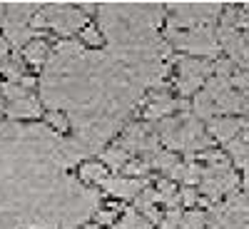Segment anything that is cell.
Listing matches in <instances>:
<instances>
[{"label":"cell","mask_w":249,"mask_h":229,"mask_svg":"<svg viewBox=\"0 0 249 229\" xmlns=\"http://www.w3.org/2000/svg\"><path fill=\"white\" fill-rule=\"evenodd\" d=\"M88 157L75 140L43 124L0 122V229H68L85 222L97 197L68 167Z\"/></svg>","instance_id":"cell-1"},{"label":"cell","mask_w":249,"mask_h":229,"mask_svg":"<svg viewBox=\"0 0 249 229\" xmlns=\"http://www.w3.org/2000/svg\"><path fill=\"white\" fill-rule=\"evenodd\" d=\"M35 28H50L60 35H72L85 28V13L70 5H45L33 18V30Z\"/></svg>","instance_id":"cell-2"},{"label":"cell","mask_w":249,"mask_h":229,"mask_svg":"<svg viewBox=\"0 0 249 229\" xmlns=\"http://www.w3.org/2000/svg\"><path fill=\"white\" fill-rule=\"evenodd\" d=\"M179 88H182V95H190L195 88H199L204 77L210 75V68L204 62H197V60H182L179 65Z\"/></svg>","instance_id":"cell-3"},{"label":"cell","mask_w":249,"mask_h":229,"mask_svg":"<svg viewBox=\"0 0 249 229\" xmlns=\"http://www.w3.org/2000/svg\"><path fill=\"white\" fill-rule=\"evenodd\" d=\"M5 112L13 120H30V117H37L40 115V102H37L35 95H28V97H20V100L8 102Z\"/></svg>","instance_id":"cell-4"},{"label":"cell","mask_w":249,"mask_h":229,"mask_svg":"<svg viewBox=\"0 0 249 229\" xmlns=\"http://www.w3.org/2000/svg\"><path fill=\"white\" fill-rule=\"evenodd\" d=\"M100 184L105 187V192H110V194H115V197H124V199L135 197V194L140 192V187H142V182H137V179H124V177H105Z\"/></svg>","instance_id":"cell-5"},{"label":"cell","mask_w":249,"mask_h":229,"mask_svg":"<svg viewBox=\"0 0 249 229\" xmlns=\"http://www.w3.org/2000/svg\"><path fill=\"white\" fill-rule=\"evenodd\" d=\"M23 57L30 62V65H43L50 57V48L45 40H30V43L23 48Z\"/></svg>","instance_id":"cell-6"},{"label":"cell","mask_w":249,"mask_h":229,"mask_svg":"<svg viewBox=\"0 0 249 229\" xmlns=\"http://www.w3.org/2000/svg\"><path fill=\"white\" fill-rule=\"evenodd\" d=\"M80 177L85 179V182H97L100 184L102 179L107 177V170L102 167V164H97V162H85L80 167Z\"/></svg>","instance_id":"cell-7"},{"label":"cell","mask_w":249,"mask_h":229,"mask_svg":"<svg viewBox=\"0 0 249 229\" xmlns=\"http://www.w3.org/2000/svg\"><path fill=\"white\" fill-rule=\"evenodd\" d=\"M80 35H82V40H88V43H100V35H97L95 28H82Z\"/></svg>","instance_id":"cell-8"},{"label":"cell","mask_w":249,"mask_h":229,"mask_svg":"<svg viewBox=\"0 0 249 229\" xmlns=\"http://www.w3.org/2000/svg\"><path fill=\"white\" fill-rule=\"evenodd\" d=\"M0 112H5V105H3V100H0Z\"/></svg>","instance_id":"cell-9"},{"label":"cell","mask_w":249,"mask_h":229,"mask_svg":"<svg viewBox=\"0 0 249 229\" xmlns=\"http://www.w3.org/2000/svg\"><path fill=\"white\" fill-rule=\"evenodd\" d=\"M3 10H5V5H0V20H3Z\"/></svg>","instance_id":"cell-10"}]
</instances>
